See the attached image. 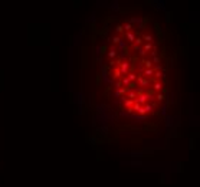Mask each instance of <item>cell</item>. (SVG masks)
<instances>
[{
    "instance_id": "cell-1",
    "label": "cell",
    "mask_w": 200,
    "mask_h": 187,
    "mask_svg": "<svg viewBox=\"0 0 200 187\" xmlns=\"http://www.w3.org/2000/svg\"><path fill=\"white\" fill-rule=\"evenodd\" d=\"M179 49L166 17L150 6L102 9L78 45V88L91 141L163 144L180 111Z\"/></svg>"
}]
</instances>
